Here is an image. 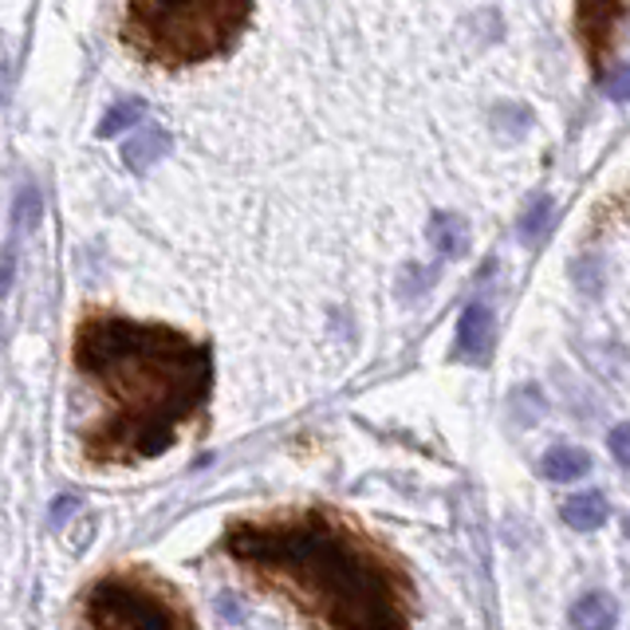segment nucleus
<instances>
[{
    "mask_svg": "<svg viewBox=\"0 0 630 630\" xmlns=\"http://www.w3.org/2000/svg\"><path fill=\"white\" fill-rule=\"evenodd\" d=\"M607 445H611V457H615V462L627 465V469H630V422L615 425V430L607 433Z\"/></svg>",
    "mask_w": 630,
    "mask_h": 630,
    "instance_id": "nucleus-14",
    "label": "nucleus"
},
{
    "mask_svg": "<svg viewBox=\"0 0 630 630\" xmlns=\"http://www.w3.org/2000/svg\"><path fill=\"white\" fill-rule=\"evenodd\" d=\"M142 114H146V103H142V99H123V103H114L111 111L103 114V123H99V139H119L126 126H139Z\"/></svg>",
    "mask_w": 630,
    "mask_h": 630,
    "instance_id": "nucleus-12",
    "label": "nucleus"
},
{
    "mask_svg": "<svg viewBox=\"0 0 630 630\" xmlns=\"http://www.w3.org/2000/svg\"><path fill=\"white\" fill-rule=\"evenodd\" d=\"M493 351V311L485 303H469L457 323V355L469 363H485Z\"/></svg>",
    "mask_w": 630,
    "mask_h": 630,
    "instance_id": "nucleus-6",
    "label": "nucleus"
},
{
    "mask_svg": "<svg viewBox=\"0 0 630 630\" xmlns=\"http://www.w3.org/2000/svg\"><path fill=\"white\" fill-rule=\"evenodd\" d=\"M607 95H611V99H622V103H627L630 99V67H622L619 76L615 79H607Z\"/></svg>",
    "mask_w": 630,
    "mask_h": 630,
    "instance_id": "nucleus-15",
    "label": "nucleus"
},
{
    "mask_svg": "<svg viewBox=\"0 0 630 630\" xmlns=\"http://www.w3.org/2000/svg\"><path fill=\"white\" fill-rule=\"evenodd\" d=\"M564 520L572 528H579V532L599 528L603 520H607V500H603V493H579V497H567Z\"/></svg>",
    "mask_w": 630,
    "mask_h": 630,
    "instance_id": "nucleus-11",
    "label": "nucleus"
},
{
    "mask_svg": "<svg viewBox=\"0 0 630 630\" xmlns=\"http://www.w3.org/2000/svg\"><path fill=\"white\" fill-rule=\"evenodd\" d=\"M627 16H630L627 4H584V9L575 12V24H579V36H584L595 71H603V59L611 52V32H615L611 24H619Z\"/></svg>",
    "mask_w": 630,
    "mask_h": 630,
    "instance_id": "nucleus-5",
    "label": "nucleus"
},
{
    "mask_svg": "<svg viewBox=\"0 0 630 630\" xmlns=\"http://www.w3.org/2000/svg\"><path fill=\"white\" fill-rule=\"evenodd\" d=\"M548 213H552V201H548L544 194H540V198L532 201V209H528V213H524V225H520V236H524V241H532V236H537L540 229H544Z\"/></svg>",
    "mask_w": 630,
    "mask_h": 630,
    "instance_id": "nucleus-13",
    "label": "nucleus"
},
{
    "mask_svg": "<svg viewBox=\"0 0 630 630\" xmlns=\"http://www.w3.org/2000/svg\"><path fill=\"white\" fill-rule=\"evenodd\" d=\"M166 151H169V134L158 131V126H146V131L131 134V139L123 142V162L134 174H142V169H151Z\"/></svg>",
    "mask_w": 630,
    "mask_h": 630,
    "instance_id": "nucleus-8",
    "label": "nucleus"
},
{
    "mask_svg": "<svg viewBox=\"0 0 630 630\" xmlns=\"http://www.w3.org/2000/svg\"><path fill=\"white\" fill-rule=\"evenodd\" d=\"M248 20L253 9L229 0H186V4L134 0L123 12V44L146 64L189 67L229 52Z\"/></svg>",
    "mask_w": 630,
    "mask_h": 630,
    "instance_id": "nucleus-3",
    "label": "nucleus"
},
{
    "mask_svg": "<svg viewBox=\"0 0 630 630\" xmlns=\"http://www.w3.org/2000/svg\"><path fill=\"white\" fill-rule=\"evenodd\" d=\"M615 622H619V607H615L611 595L592 592V595H584V599H575V607H572L575 630H615Z\"/></svg>",
    "mask_w": 630,
    "mask_h": 630,
    "instance_id": "nucleus-7",
    "label": "nucleus"
},
{
    "mask_svg": "<svg viewBox=\"0 0 630 630\" xmlns=\"http://www.w3.org/2000/svg\"><path fill=\"white\" fill-rule=\"evenodd\" d=\"M540 473L548 480H575L592 473V457H587L579 445H552V450L540 457Z\"/></svg>",
    "mask_w": 630,
    "mask_h": 630,
    "instance_id": "nucleus-10",
    "label": "nucleus"
},
{
    "mask_svg": "<svg viewBox=\"0 0 630 630\" xmlns=\"http://www.w3.org/2000/svg\"><path fill=\"white\" fill-rule=\"evenodd\" d=\"M76 630H198L169 584L142 567L103 575L79 603Z\"/></svg>",
    "mask_w": 630,
    "mask_h": 630,
    "instance_id": "nucleus-4",
    "label": "nucleus"
},
{
    "mask_svg": "<svg viewBox=\"0 0 630 630\" xmlns=\"http://www.w3.org/2000/svg\"><path fill=\"white\" fill-rule=\"evenodd\" d=\"M76 433L91 465H139L166 453L213 390V351L166 323L87 311L76 328Z\"/></svg>",
    "mask_w": 630,
    "mask_h": 630,
    "instance_id": "nucleus-1",
    "label": "nucleus"
},
{
    "mask_svg": "<svg viewBox=\"0 0 630 630\" xmlns=\"http://www.w3.org/2000/svg\"><path fill=\"white\" fill-rule=\"evenodd\" d=\"M430 241L442 256L462 261V256L469 253V225H465L457 213H438L430 221Z\"/></svg>",
    "mask_w": 630,
    "mask_h": 630,
    "instance_id": "nucleus-9",
    "label": "nucleus"
},
{
    "mask_svg": "<svg viewBox=\"0 0 630 630\" xmlns=\"http://www.w3.org/2000/svg\"><path fill=\"white\" fill-rule=\"evenodd\" d=\"M225 552L323 630H410L415 622L406 567L331 508L236 520Z\"/></svg>",
    "mask_w": 630,
    "mask_h": 630,
    "instance_id": "nucleus-2",
    "label": "nucleus"
}]
</instances>
